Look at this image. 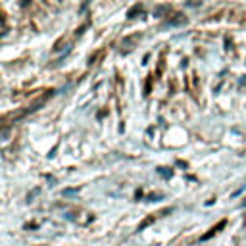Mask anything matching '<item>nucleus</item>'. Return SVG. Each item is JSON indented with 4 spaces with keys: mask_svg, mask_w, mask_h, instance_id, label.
I'll return each mask as SVG.
<instances>
[{
    "mask_svg": "<svg viewBox=\"0 0 246 246\" xmlns=\"http://www.w3.org/2000/svg\"><path fill=\"white\" fill-rule=\"evenodd\" d=\"M242 206H246V200H244V202H242Z\"/></svg>",
    "mask_w": 246,
    "mask_h": 246,
    "instance_id": "f257e3e1",
    "label": "nucleus"
}]
</instances>
